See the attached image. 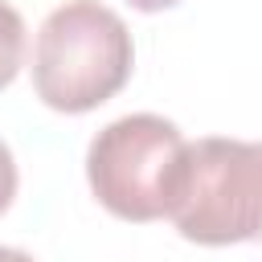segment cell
Wrapping results in <instances>:
<instances>
[{
    "label": "cell",
    "mask_w": 262,
    "mask_h": 262,
    "mask_svg": "<svg viewBox=\"0 0 262 262\" xmlns=\"http://www.w3.org/2000/svg\"><path fill=\"white\" fill-rule=\"evenodd\" d=\"M135 66L123 16L98 0H66L37 29L33 90L49 111L86 115L115 98Z\"/></svg>",
    "instance_id": "1"
},
{
    "label": "cell",
    "mask_w": 262,
    "mask_h": 262,
    "mask_svg": "<svg viewBox=\"0 0 262 262\" xmlns=\"http://www.w3.org/2000/svg\"><path fill=\"white\" fill-rule=\"evenodd\" d=\"M168 221L184 242H262V143L209 135L188 143Z\"/></svg>",
    "instance_id": "2"
},
{
    "label": "cell",
    "mask_w": 262,
    "mask_h": 262,
    "mask_svg": "<svg viewBox=\"0 0 262 262\" xmlns=\"http://www.w3.org/2000/svg\"><path fill=\"white\" fill-rule=\"evenodd\" d=\"M188 139L164 115H123L86 147V180L98 205L123 221H160L184 164Z\"/></svg>",
    "instance_id": "3"
},
{
    "label": "cell",
    "mask_w": 262,
    "mask_h": 262,
    "mask_svg": "<svg viewBox=\"0 0 262 262\" xmlns=\"http://www.w3.org/2000/svg\"><path fill=\"white\" fill-rule=\"evenodd\" d=\"M20 61H25V20L8 0H0V90L20 74Z\"/></svg>",
    "instance_id": "4"
},
{
    "label": "cell",
    "mask_w": 262,
    "mask_h": 262,
    "mask_svg": "<svg viewBox=\"0 0 262 262\" xmlns=\"http://www.w3.org/2000/svg\"><path fill=\"white\" fill-rule=\"evenodd\" d=\"M16 196V160H12V147L0 139V213L12 205Z\"/></svg>",
    "instance_id": "5"
},
{
    "label": "cell",
    "mask_w": 262,
    "mask_h": 262,
    "mask_svg": "<svg viewBox=\"0 0 262 262\" xmlns=\"http://www.w3.org/2000/svg\"><path fill=\"white\" fill-rule=\"evenodd\" d=\"M131 8H139V12H164V8H172V4H180V0H127Z\"/></svg>",
    "instance_id": "6"
},
{
    "label": "cell",
    "mask_w": 262,
    "mask_h": 262,
    "mask_svg": "<svg viewBox=\"0 0 262 262\" xmlns=\"http://www.w3.org/2000/svg\"><path fill=\"white\" fill-rule=\"evenodd\" d=\"M0 262H33V254H25V250H12V246H0Z\"/></svg>",
    "instance_id": "7"
}]
</instances>
